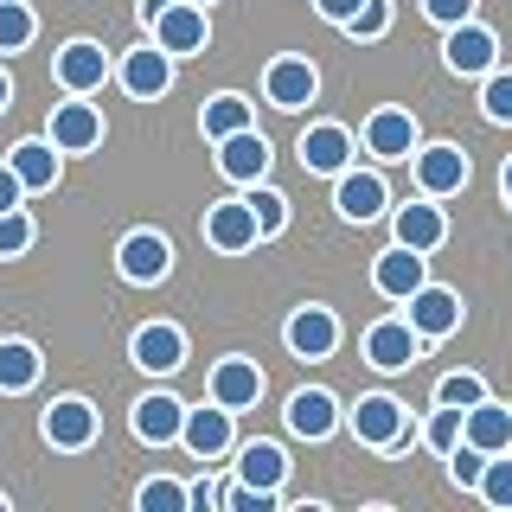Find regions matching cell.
Instances as JSON below:
<instances>
[{
  "instance_id": "obj_14",
  "label": "cell",
  "mask_w": 512,
  "mask_h": 512,
  "mask_svg": "<svg viewBox=\"0 0 512 512\" xmlns=\"http://www.w3.org/2000/svg\"><path fill=\"white\" fill-rule=\"evenodd\" d=\"M282 340H288L295 359H333V352H340V314L333 308H295Z\"/></svg>"
},
{
  "instance_id": "obj_17",
  "label": "cell",
  "mask_w": 512,
  "mask_h": 512,
  "mask_svg": "<svg viewBox=\"0 0 512 512\" xmlns=\"http://www.w3.org/2000/svg\"><path fill=\"white\" fill-rule=\"evenodd\" d=\"M423 263H429L423 250H410V244H391V250H384L378 263H372V288H378L384 301H410L416 288L429 282V269H423Z\"/></svg>"
},
{
  "instance_id": "obj_34",
  "label": "cell",
  "mask_w": 512,
  "mask_h": 512,
  "mask_svg": "<svg viewBox=\"0 0 512 512\" xmlns=\"http://www.w3.org/2000/svg\"><path fill=\"white\" fill-rule=\"evenodd\" d=\"M135 506L141 512H186V487H180V480H167V474H154V480H141V487H135Z\"/></svg>"
},
{
  "instance_id": "obj_6",
  "label": "cell",
  "mask_w": 512,
  "mask_h": 512,
  "mask_svg": "<svg viewBox=\"0 0 512 512\" xmlns=\"http://www.w3.org/2000/svg\"><path fill=\"white\" fill-rule=\"evenodd\" d=\"M148 32H154V45L167 58H192V52H205V39H212V20H205L199 0H173Z\"/></svg>"
},
{
  "instance_id": "obj_30",
  "label": "cell",
  "mask_w": 512,
  "mask_h": 512,
  "mask_svg": "<svg viewBox=\"0 0 512 512\" xmlns=\"http://www.w3.org/2000/svg\"><path fill=\"white\" fill-rule=\"evenodd\" d=\"M199 128H205V141H224V135H237V128H256V109L237 90H224L199 109Z\"/></svg>"
},
{
  "instance_id": "obj_11",
  "label": "cell",
  "mask_w": 512,
  "mask_h": 512,
  "mask_svg": "<svg viewBox=\"0 0 512 512\" xmlns=\"http://www.w3.org/2000/svg\"><path fill=\"white\" fill-rule=\"evenodd\" d=\"M404 308H410V327L423 333V346H436V340H448V333L461 327V295H455V288H442V282H423Z\"/></svg>"
},
{
  "instance_id": "obj_19",
  "label": "cell",
  "mask_w": 512,
  "mask_h": 512,
  "mask_svg": "<svg viewBox=\"0 0 512 512\" xmlns=\"http://www.w3.org/2000/svg\"><path fill=\"white\" fill-rule=\"evenodd\" d=\"M256 237H263V231H256V212L244 199H218L212 212H205V244L224 250V256H244Z\"/></svg>"
},
{
  "instance_id": "obj_23",
  "label": "cell",
  "mask_w": 512,
  "mask_h": 512,
  "mask_svg": "<svg viewBox=\"0 0 512 512\" xmlns=\"http://www.w3.org/2000/svg\"><path fill=\"white\" fill-rule=\"evenodd\" d=\"M461 442H474L480 455H506V448H512V404L480 397V404L461 416Z\"/></svg>"
},
{
  "instance_id": "obj_9",
  "label": "cell",
  "mask_w": 512,
  "mask_h": 512,
  "mask_svg": "<svg viewBox=\"0 0 512 512\" xmlns=\"http://www.w3.org/2000/svg\"><path fill=\"white\" fill-rule=\"evenodd\" d=\"M416 352H423V333L404 320H372L365 327V365H378V372H410Z\"/></svg>"
},
{
  "instance_id": "obj_40",
  "label": "cell",
  "mask_w": 512,
  "mask_h": 512,
  "mask_svg": "<svg viewBox=\"0 0 512 512\" xmlns=\"http://www.w3.org/2000/svg\"><path fill=\"white\" fill-rule=\"evenodd\" d=\"M480 468H487V455H480L474 442H455V448H448V480H455V487H474Z\"/></svg>"
},
{
  "instance_id": "obj_39",
  "label": "cell",
  "mask_w": 512,
  "mask_h": 512,
  "mask_svg": "<svg viewBox=\"0 0 512 512\" xmlns=\"http://www.w3.org/2000/svg\"><path fill=\"white\" fill-rule=\"evenodd\" d=\"M32 237H39V224H32L20 205H13V212H0V256H26Z\"/></svg>"
},
{
  "instance_id": "obj_20",
  "label": "cell",
  "mask_w": 512,
  "mask_h": 512,
  "mask_svg": "<svg viewBox=\"0 0 512 512\" xmlns=\"http://www.w3.org/2000/svg\"><path fill=\"white\" fill-rule=\"evenodd\" d=\"M205 397L224 410H250L256 397H263V372H256V359H218L212 365V378H205Z\"/></svg>"
},
{
  "instance_id": "obj_46",
  "label": "cell",
  "mask_w": 512,
  "mask_h": 512,
  "mask_svg": "<svg viewBox=\"0 0 512 512\" xmlns=\"http://www.w3.org/2000/svg\"><path fill=\"white\" fill-rule=\"evenodd\" d=\"M500 192H506V205H512V154H506V167H500Z\"/></svg>"
},
{
  "instance_id": "obj_37",
  "label": "cell",
  "mask_w": 512,
  "mask_h": 512,
  "mask_svg": "<svg viewBox=\"0 0 512 512\" xmlns=\"http://www.w3.org/2000/svg\"><path fill=\"white\" fill-rule=\"evenodd\" d=\"M461 416H468V410H455V404H436V410H429V423H423V442L436 448V455H448V448L461 442Z\"/></svg>"
},
{
  "instance_id": "obj_24",
  "label": "cell",
  "mask_w": 512,
  "mask_h": 512,
  "mask_svg": "<svg viewBox=\"0 0 512 512\" xmlns=\"http://www.w3.org/2000/svg\"><path fill=\"white\" fill-rule=\"evenodd\" d=\"M231 436H237V429H231V410H224V404H199V410H186L180 442H186L199 461H218L224 448H231Z\"/></svg>"
},
{
  "instance_id": "obj_45",
  "label": "cell",
  "mask_w": 512,
  "mask_h": 512,
  "mask_svg": "<svg viewBox=\"0 0 512 512\" xmlns=\"http://www.w3.org/2000/svg\"><path fill=\"white\" fill-rule=\"evenodd\" d=\"M167 7H173V0H141V20L154 26V20H160V13H167Z\"/></svg>"
},
{
  "instance_id": "obj_8",
  "label": "cell",
  "mask_w": 512,
  "mask_h": 512,
  "mask_svg": "<svg viewBox=\"0 0 512 512\" xmlns=\"http://www.w3.org/2000/svg\"><path fill=\"white\" fill-rule=\"evenodd\" d=\"M128 359L154 378H173L186 365V333L173 327V320H148V327H135V340H128Z\"/></svg>"
},
{
  "instance_id": "obj_22",
  "label": "cell",
  "mask_w": 512,
  "mask_h": 512,
  "mask_svg": "<svg viewBox=\"0 0 512 512\" xmlns=\"http://www.w3.org/2000/svg\"><path fill=\"white\" fill-rule=\"evenodd\" d=\"M365 154L372 160H410L416 154V122L404 109H372V116H365Z\"/></svg>"
},
{
  "instance_id": "obj_38",
  "label": "cell",
  "mask_w": 512,
  "mask_h": 512,
  "mask_svg": "<svg viewBox=\"0 0 512 512\" xmlns=\"http://www.w3.org/2000/svg\"><path fill=\"white\" fill-rule=\"evenodd\" d=\"M480 109H487V122L512 128V71H487V90H480Z\"/></svg>"
},
{
  "instance_id": "obj_29",
  "label": "cell",
  "mask_w": 512,
  "mask_h": 512,
  "mask_svg": "<svg viewBox=\"0 0 512 512\" xmlns=\"http://www.w3.org/2000/svg\"><path fill=\"white\" fill-rule=\"evenodd\" d=\"M237 480H244V487H276L282 493L288 455H282L276 442H244V455H237Z\"/></svg>"
},
{
  "instance_id": "obj_12",
  "label": "cell",
  "mask_w": 512,
  "mask_h": 512,
  "mask_svg": "<svg viewBox=\"0 0 512 512\" xmlns=\"http://www.w3.org/2000/svg\"><path fill=\"white\" fill-rule=\"evenodd\" d=\"M45 141H52L58 154H90L96 141H103V116L90 109V96H71V103H58L52 122H45Z\"/></svg>"
},
{
  "instance_id": "obj_32",
  "label": "cell",
  "mask_w": 512,
  "mask_h": 512,
  "mask_svg": "<svg viewBox=\"0 0 512 512\" xmlns=\"http://www.w3.org/2000/svg\"><path fill=\"white\" fill-rule=\"evenodd\" d=\"M32 32H39V13L26 0H0V52H26Z\"/></svg>"
},
{
  "instance_id": "obj_31",
  "label": "cell",
  "mask_w": 512,
  "mask_h": 512,
  "mask_svg": "<svg viewBox=\"0 0 512 512\" xmlns=\"http://www.w3.org/2000/svg\"><path fill=\"white\" fill-rule=\"evenodd\" d=\"M244 205L256 212V231H263V237H282V231H288V199H282L276 186H263V180H256V186L244 192Z\"/></svg>"
},
{
  "instance_id": "obj_21",
  "label": "cell",
  "mask_w": 512,
  "mask_h": 512,
  "mask_svg": "<svg viewBox=\"0 0 512 512\" xmlns=\"http://www.w3.org/2000/svg\"><path fill=\"white\" fill-rule=\"evenodd\" d=\"M301 167L314 173V180H333V173L352 167V135L340 122H314L308 135H301Z\"/></svg>"
},
{
  "instance_id": "obj_3",
  "label": "cell",
  "mask_w": 512,
  "mask_h": 512,
  "mask_svg": "<svg viewBox=\"0 0 512 512\" xmlns=\"http://www.w3.org/2000/svg\"><path fill=\"white\" fill-rule=\"evenodd\" d=\"M333 205H340L346 224H372L391 212V186L372 167H346V173H333Z\"/></svg>"
},
{
  "instance_id": "obj_4",
  "label": "cell",
  "mask_w": 512,
  "mask_h": 512,
  "mask_svg": "<svg viewBox=\"0 0 512 512\" xmlns=\"http://www.w3.org/2000/svg\"><path fill=\"white\" fill-rule=\"evenodd\" d=\"M52 77H58L64 96H96V90L109 84V52L96 39H71V45H58Z\"/></svg>"
},
{
  "instance_id": "obj_44",
  "label": "cell",
  "mask_w": 512,
  "mask_h": 512,
  "mask_svg": "<svg viewBox=\"0 0 512 512\" xmlns=\"http://www.w3.org/2000/svg\"><path fill=\"white\" fill-rule=\"evenodd\" d=\"M320 7V20H333V26H346L352 13H359V0H314Z\"/></svg>"
},
{
  "instance_id": "obj_2",
  "label": "cell",
  "mask_w": 512,
  "mask_h": 512,
  "mask_svg": "<svg viewBox=\"0 0 512 512\" xmlns=\"http://www.w3.org/2000/svg\"><path fill=\"white\" fill-rule=\"evenodd\" d=\"M410 173H416V192H423V199H455V192L468 186V154H461L455 141H429V148L410 154Z\"/></svg>"
},
{
  "instance_id": "obj_41",
  "label": "cell",
  "mask_w": 512,
  "mask_h": 512,
  "mask_svg": "<svg viewBox=\"0 0 512 512\" xmlns=\"http://www.w3.org/2000/svg\"><path fill=\"white\" fill-rule=\"evenodd\" d=\"M423 20H436V26H461V20H474V0H423Z\"/></svg>"
},
{
  "instance_id": "obj_26",
  "label": "cell",
  "mask_w": 512,
  "mask_h": 512,
  "mask_svg": "<svg viewBox=\"0 0 512 512\" xmlns=\"http://www.w3.org/2000/svg\"><path fill=\"white\" fill-rule=\"evenodd\" d=\"M397 244H410V250H436L442 244V237H448V218H442V205H429L423 199V192H416V205H397Z\"/></svg>"
},
{
  "instance_id": "obj_25",
  "label": "cell",
  "mask_w": 512,
  "mask_h": 512,
  "mask_svg": "<svg viewBox=\"0 0 512 512\" xmlns=\"http://www.w3.org/2000/svg\"><path fill=\"white\" fill-rule=\"evenodd\" d=\"M288 429H295L301 442H327L333 429H340V404H333V391H295V397H288Z\"/></svg>"
},
{
  "instance_id": "obj_27",
  "label": "cell",
  "mask_w": 512,
  "mask_h": 512,
  "mask_svg": "<svg viewBox=\"0 0 512 512\" xmlns=\"http://www.w3.org/2000/svg\"><path fill=\"white\" fill-rule=\"evenodd\" d=\"M7 167L20 173V186H26V192H52V186H58V173H64V154L52 148V141H20V148L7 154Z\"/></svg>"
},
{
  "instance_id": "obj_5",
  "label": "cell",
  "mask_w": 512,
  "mask_h": 512,
  "mask_svg": "<svg viewBox=\"0 0 512 512\" xmlns=\"http://www.w3.org/2000/svg\"><path fill=\"white\" fill-rule=\"evenodd\" d=\"M442 64H448L455 77H487L493 64H500V39H493V26H480V20L448 26V39H442Z\"/></svg>"
},
{
  "instance_id": "obj_28",
  "label": "cell",
  "mask_w": 512,
  "mask_h": 512,
  "mask_svg": "<svg viewBox=\"0 0 512 512\" xmlns=\"http://www.w3.org/2000/svg\"><path fill=\"white\" fill-rule=\"evenodd\" d=\"M39 372H45V359H39V346H32V340H0V391H7V397L32 391Z\"/></svg>"
},
{
  "instance_id": "obj_35",
  "label": "cell",
  "mask_w": 512,
  "mask_h": 512,
  "mask_svg": "<svg viewBox=\"0 0 512 512\" xmlns=\"http://www.w3.org/2000/svg\"><path fill=\"white\" fill-rule=\"evenodd\" d=\"M391 32V0H359V13L346 20V39H359V45H372Z\"/></svg>"
},
{
  "instance_id": "obj_13",
  "label": "cell",
  "mask_w": 512,
  "mask_h": 512,
  "mask_svg": "<svg viewBox=\"0 0 512 512\" xmlns=\"http://www.w3.org/2000/svg\"><path fill=\"white\" fill-rule=\"evenodd\" d=\"M128 429H135V442L167 448V442H180V429H186V404L173 391H148L135 410H128Z\"/></svg>"
},
{
  "instance_id": "obj_36",
  "label": "cell",
  "mask_w": 512,
  "mask_h": 512,
  "mask_svg": "<svg viewBox=\"0 0 512 512\" xmlns=\"http://www.w3.org/2000/svg\"><path fill=\"white\" fill-rule=\"evenodd\" d=\"M480 397H487V378H480V372H448L436 384V404H455V410H474Z\"/></svg>"
},
{
  "instance_id": "obj_18",
  "label": "cell",
  "mask_w": 512,
  "mask_h": 512,
  "mask_svg": "<svg viewBox=\"0 0 512 512\" xmlns=\"http://www.w3.org/2000/svg\"><path fill=\"white\" fill-rule=\"evenodd\" d=\"M212 148H218V173H224V180H237V186L269 180V141L256 135V128H237V135L212 141Z\"/></svg>"
},
{
  "instance_id": "obj_7",
  "label": "cell",
  "mask_w": 512,
  "mask_h": 512,
  "mask_svg": "<svg viewBox=\"0 0 512 512\" xmlns=\"http://www.w3.org/2000/svg\"><path fill=\"white\" fill-rule=\"evenodd\" d=\"M116 77H122V90L135 96V103H154V96H167L173 90V58L160 52V45H128L122 64H116Z\"/></svg>"
},
{
  "instance_id": "obj_43",
  "label": "cell",
  "mask_w": 512,
  "mask_h": 512,
  "mask_svg": "<svg viewBox=\"0 0 512 512\" xmlns=\"http://www.w3.org/2000/svg\"><path fill=\"white\" fill-rule=\"evenodd\" d=\"M13 205H26V186H20V173L0 160V212H13Z\"/></svg>"
},
{
  "instance_id": "obj_16",
  "label": "cell",
  "mask_w": 512,
  "mask_h": 512,
  "mask_svg": "<svg viewBox=\"0 0 512 512\" xmlns=\"http://www.w3.org/2000/svg\"><path fill=\"white\" fill-rule=\"evenodd\" d=\"M45 442L64 448V455H71V448H90L96 442V404L90 397H52V404H45Z\"/></svg>"
},
{
  "instance_id": "obj_15",
  "label": "cell",
  "mask_w": 512,
  "mask_h": 512,
  "mask_svg": "<svg viewBox=\"0 0 512 512\" xmlns=\"http://www.w3.org/2000/svg\"><path fill=\"white\" fill-rule=\"evenodd\" d=\"M314 90H320V71L308 58H269V71H263V96L276 109H288V116H295V109H308L314 103Z\"/></svg>"
},
{
  "instance_id": "obj_1",
  "label": "cell",
  "mask_w": 512,
  "mask_h": 512,
  "mask_svg": "<svg viewBox=\"0 0 512 512\" xmlns=\"http://www.w3.org/2000/svg\"><path fill=\"white\" fill-rule=\"evenodd\" d=\"M352 436H359L365 448H410L416 423H410V410L397 404L391 391H365L359 404H352Z\"/></svg>"
},
{
  "instance_id": "obj_42",
  "label": "cell",
  "mask_w": 512,
  "mask_h": 512,
  "mask_svg": "<svg viewBox=\"0 0 512 512\" xmlns=\"http://www.w3.org/2000/svg\"><path fill=\"white\" fill-rule=\"evenodd\" d=\"M186 506H192V512L224 506V480H199V487H186Z\"/></svg>"
},
{
  "instance_id": "obj_33",
  "label": "cell",
  "mask_w": 512,
  "mask_h": 512,
  "mask_svg": "<svg viewBox=\"0 0 512 512\" xmlns=\"http://www.w3.org/2000/svg\"><path fill=\"white\" fill-rule=\"evenodd\" d=\"M474 493H480V500H487V506L512 512V448H506V455H487V468H480Z\"/></svg>"
},
{
  "instance_id": "obj_47",
  "label": "cell",
  "mask_w": 512,
  "mask_h": 512,
  "mask_svg": "<svg viewBox=\"0 0 512 512\" xmlns=\"http://www.w3.org/2000/svg\"><path fill=\"white\" fill-rule=\"evenodd\" d=\"M7 103H13V77L0 71V109H7Z\"/></svg>"
},
{
  "instance_id": "obj_48",
  "label": "cell",
  "mask_w": 512,
  "mask_h": 512,
  "mask_svg": "<svg viewBox=\"0 0 512 512\" xmlns=\"http://www.w3.org/2000/svg\"><path fill=\"white\" fill-rule=\"evenodd\" d=\"M199 7H212V0H199Z\"/></svg>"
},
{
  "instance_id": "obj_10",
  "label": "cell",
  "mask_w": 512,
  "mask_h": 512,
  "mask_svg": "<svg viewBox=\"0 0 512 512\" xmlns=\"http://www.w3.org/2000/svg\"><path fill=\"white\" fill-rule=\"evenodd\" d=\"M116 269L135 288H154V282H167V269H173V244L160 231H128L116 244Z\"/></svg>"
}]
</instances>
